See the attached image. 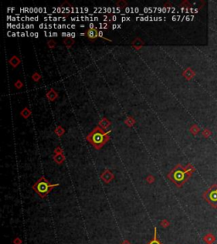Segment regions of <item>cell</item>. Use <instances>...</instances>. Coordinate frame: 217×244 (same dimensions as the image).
<instances>
[{
	"instance_id": "6da1fadb",
	"label": "cell",
	"mask_w": 217,
	"mask_h": 244,
	"mask_svg": "<svg viewBox=\"0 0 217 244\" xmlns=\"http://www.w3.org/2000/svg\"><path fill=\"white\" fill-rule=\"evenodd\" d=\"M195 172V168L191 164L183 167L182 165L178 164L171 169L170 173L167 175V178L173 182L178 188H182L183 185L188 181L193 174Z\"/></svg>"
},
{
	"instance_id": "7a4b0ae2",
	"label": "cell",
	"mask_w": 217,
	"mask_h": 244,
	"mask_svg": "<svg viewBox=\"0 0 217 244\" xmlns=\"http://www.w3.org/2000/svg\"><path fill=\"white\" fill-rule=\"evenodd\" d=\"M110 139V131L105 132L100 126L95 127L87 137V140L96 149H100Z\"/></svg>"
},
{
	"instance_id": "3957f363",
	"label": "cell",
	"mask_w": 217,
	"mask_h": 244,
	"mask_svg": "<svg viewBox=\"0 0 217 244\" xmlns=\"http://www.w3.org/2000/svg\"><path fill=\"white\" fill-rule=\"evenodd\" d=\"M59 183H56V184H50L49 181H47L46 178L44 176H42L39 178L37 181H36L35 183L32 186V189L34 190L38 196L41 198H45L47 197V195L49 194V193L51 192L53 189L56 187V186H59Z\"/></svg>"
},
{
	"instance_id": "277c9868",
	"label": "cell",
	"mask_w": 217,
	"mask_h": 244,
	"mask_svg": "<svg viewBox=\"0 0 217 244\" xmlns=\"http://www.w3.org/2000/svg\"><path fill=\"white\" fill-rule=\"evenodd\" d=\"M202 197L209 204L213 209H217V184L214 183L209 188L205 190L203 194Z\"/></svg>"
},
{
	"instance_id": "5b68a950",
	"label": "cell",
	"mask_w": 217,
	"mask_h": 244,
	"mask_svg": "<svg viewBox=\"0 0 217 244\" xmlns=\"http://www.w3.org/2000/svg\"><path fill=\"white\" fill-rule=\"evenodd\" d=\"M100 178L105 184H109L114 179V175L110 169H104L103 173L101 174Z\"/></svg>"
},
{
	"instance_id": "8992f818",
	"label": "cell",
	"mask_w": 217,
	"mask_h": 244,
	"mask_svg": "<svg viewBox=\"0 0 217 244\" xmlns=\"http://www.w3.org/2000/svg\"><path fill=\"white\" fill-rule=\"evenodd\" d=\"M215 240H216L215 236L212 232L206 233L205 235L203 236V241H204L206 244H214V242H215Z\"/></svg>"
},
{
	"instance_id": "52a82bcc",
	"label": "cell",
	"mask_w": 217,
	"mask_h": 244,
	"mask_svg": "<svg viewBox=\"0 0 217 244\" xmlns=\"http://www.w3.org/2000/svg\"><path fill=\"white\" fill-rule=\"evenodd\" d=\"M99 36V32L96 28H91L89 30H87V37H89L90 39H95Z\"/></svg>"
},
{
	"instance_id": "ba28073f",
	"label": "cell",
	"mask_w": 217,
	"mask_h": 244,
	"mask_svg": "<svg viewBox=\"0 0 217 244\" xmlns=\"http://www.w3.org/2000/svg\"><path fill=\"white\" fill-rule=\"evenodd\" d=\"M54 160L56 162V164L58 165H62L65 160V157L63 153H60V154H55L54 156Z\"/></svg>"
},
{
	"instance_id": "9c48e42d",
	"label": "cell",
	"mask_w": 217,
	"mask_h": 244,
	"mask_svg": "<svg viewBox=\"0 0 217 244\" xmlns=\"http://www.w3.org/2000/svg\"><path fill=\"white\" fill-rule=\"evenodd\" d=\"M147 244H162L161 242L158 238V236H157V227L156 226L154 227V236H153V238Z\"/></svg>"
},
{
	"instance_id": "30bf717a",
	"label": "cell",
	"mask_w": 217,
	"mask_h": 244,
	"mask_svg": "<svg viewBox=\"0 0 217 244\" xmlns=\"http://www.w3.org/2000/svg\"><path fill=\"white\" fill-rule=\"evenodd\" d=\"M47 98L48 99V100H50V101H54V100L58 98V93H57L56 91H54L53 88H51V89L47 92Z\"/></svg>"
},
{
	"instance_id": "8fae6325",
	"label": "cell",
	"mask_w": 217,
	"mask_h": 244,
	"mask_svg": "<svg viewBox=\"0 0 217 244\" xmlns=\"http://www.w3.org/2000/svg\"><path fill=\"white\" fill-rule=\"evenodd\" d=\"M143 44H144L143 41L140 39L139 37H137V38L132 42V46H133V47L136 48V49H140V48L142 47Z\"/></svg>"
},
{
	"instance_id": "7c38bea8",
	"label": "cell",
	"mask_w": 217,
	"mask_h": 244,
	"mask_svg": "<svg viewBox=\"0 0 217 244\" xmlns=\"http://www.w3.org/2000/svg\"><path fill=\"white\" fill-rule=\"evenodd\" d=\"M110 126V120H108L106 118L102 119L99 124V126H100L103 130H106Z\"/></svg>"
},
{
	"instance_id": "4fadbf2b",
	"label": "cell",
	"mask_w": 217,
	"mask_h": 244,
	"mask_svg": "<svg viewBox=\"0 0 217 244\" xmlns=\"http://www.w3.org/2000/svg\"><path fill=\"white\" fill-rule=\"evenodd\" d=\"M183 75H184L187 80H191V79L193 78L194 75H195V72L193 71L192 69L188 68V69H187V70L183 72Z\"/></svg>"
},
{
	"instance_id": "5bb4252c",
	"label": "cell",
	"mask_w": 217,
	"mask_h": 244,
	"mask_svg": "<svg viewBox=\"0 0 217 244\" xmlns=\"http://www.w3.org/2000/svg\"><path fill=\"white\" fill-rule=\"evenodd\" d=\"M20 63V59L17 57V56H12L11 58H10V59H9V64H11L12 66L14 67H17L18 66V64Z\"/></svg>"
},
{
	"instance_id": "9a60e30c",
	"label": "cell",
	"mask_w": 217,
	"mask_h": 244,
	"mask_svg": "<svg viewBox=\"0 0 217 244\" xmlns=\"http://www.w3.org/2000/svg\"><path fill=\"white\" fill-rule=\"evenodd\" d=\"M64 44L67 47H71L73 46V44H75V40L72 37H66L64 39Z\"/></svg>"
},
{
	"instance_id": "2e32d148",
	"label": "cell",
	"mask_w": 217,
	"mask_h": 244,
	"mask_svg": "<svg viewBox=\"0 0 217 244\" xmlns=\"http://www.w3.org/2000/svg\"><path fill=\"white\" fill-rule=\"evenodd\" d=\"M72 20H98L97 17H75L72 18Z\"/></svg>"
},
{
	"instance_id": "e0dca14e",
	"label": "cell",
	"mask_w": 217,
	"mask_h": 244,
	"mask_svg": "<svg viewBox=\"0 0 217 244\" xmlns=\"http://www.w3.org/2000/svg\"><path fill=\"white\" fill-rule=\"evenodd\" d=\"M20 114L22 115L23 118L27 119L31 115V110L29 109H27V108H24L23 110L20 112Z\"/></svg>"
},
{
	"instance_id": "ac0fdd59",
	"label": "cell",
	"mask_w": 217,
	"mask_h": 244,
	"mask_svg": "<svg viewBox=\"0 0 217 244\" xmlns=\"http://www.w3.org/2000/svg\"><path fill=\"white\" fill-rule=\"evenodd\" d=\"M159 225H160V226L161 227H163V228H168L169 226L170 225V222L168 220H166V219H164V220H162L160 222H159Z\"/></svg>"
},
{
	"instance_id": "d6986e66",
	"label": "cell",
	"mask_w": 217,
	"mask_h": 244,
	"mask_svg": "<svg viewBox=\"0 0 217 244\" xmlns=\"http://www.w3.org/2000/svg\"><path fill=\"white\" fill-rule=\"evenodd\" d=\"M116 5L118 8H124L127 5V2L125 0H120L118 2H116Z\"/></svg>"
},
{
	"instance_id": "ffe728a7",
	"label": "cell",
	"mask_w": 217,
	"mask_h": 244,
	"mask_svg": "<svg viewBox=\"0 0 217 244\" xmlns=\"http://www.w3.org/2000/svg\"><path fill=\"white\" fill-rule=\"evenodd\" d=\"M190 131H191V132L194 134V135H197L199 131H200V129L198 127V126H196V125H194V126L191 127V129H190Z\"/></svg>"
},
{
	"instance_id": "44dd1931",
	"label": "cell",
	"mask_w": 217,
	"mask_h": 244,
	"mask_svg": "<svg viewBox=\"0 0 217 244\" xmlns=\"http://www.w3.org/2000/svg\"><path fill=\"white\" fill-rule=\"evenodd\" d=\"M55 133L59 136V137H61L64 133H65V130L63 129V127L61 126H58L57 129L55 130Z\"/></svg>"
},
{
	"instance_id": "7402d4cb",
	"label": "cell",
	"mask_w": 217,
	"mask_h": 244,
	"mask_svg": "<svg viewBox=\"0 0 217 244\" xmlns=\"http://www.w3.org/2000/svg\"><path fill=\"white\" fill-rule=\"evenodd\" d=\"M154 181H155V178H154V176H152V175H149V176H147V178H146L147 183L152 184V183H154Z\"/></svg>"
},
{
	"instance_id": "603a6c76",
	"label": "cell",
	"mask_w": 217,
	"mask_h": 244,
	"mask_svg": "<svg viewBox=\"0 0 217 244\" xmlns=\"http://www.w3.org/2000/svg\"><path fill=\"white\" fill-rule=\"evenodd\" d=\"M32 78L34 82H39V80L41 79V75H39L37 72H35V73L32 75Z\"/></svg>"
},
{
	"instance_id": "cb8c5ba5",
	"label": "cell",
	"mask_w": 217,
	"mask_h": 244,
	"mask_svg": "<svg viewBox=\"0 0 217 244\" xmlns=\"http://www.w3.org/2000/svg\"><path fill=\"white\" fill-rule=\"evenodd\" d=\"M211 134H212V132H211V131H209V129H205V131H203V136H204L205 138H209V137L211 136Z\"/></svg>"
},
{
	"instance_id": "d4e9b609",
	"label": "cell",
	"mask_w": 217,
	"mask_h": 244,
	"mask_svg": "<svg viewBox=\"0 0 217 244\" xmlns=\"http://www.w3.org/2000/svg\"><path fill=\"white\" fill-rule=\"evenodd\" d=\"M55 45L56 43L54 40H49L47 42V46H48V47H50V48H54V47H55Z\"/></svg>"
},
{
	"instance_id": "484cf974",
	"label": "cell",
	"mask_w": 217,
	"mask_h": 244,
	"mask_svg": "<svg viewBox=\"0 0 217 244\" xmlns=\"http://www.w3.org/2000/svg\"><path fill=\"white\" fill-rule=\"evenodd\" d=\"M13 243L14 244H22V240L20 239V237L16 236V238L13 240Z\"/></svg>"
},
{
	"instance_id": "4316f807",
	"label": "cell",
	"mask_w": 217,
	"mask_h": 244,
	"mask_svg": "<svg viewBox=\"0 0 217 244\" xmlns=\"http://www.w3.org/2000/svg\"><path fill=\"white\" fill-rule=\"evenodd\" d=\"M15 87H16V88H18V89H20V87H23V83L21 82L20 80H18V81L15 83Z\"/></svg>"
},
{
	"instance_id": "83f0119b",
	"label": "cell",
	"mask_w": 217,
	"mask_h": 244,
	"mask_svg": "<svg viewBox=\"0 0 217 244\" xmlns=\"http://www.w3.org/2000/svg\"><path fill=\"white\" fill-rule=\"evenodd\" d=\"M60 153H63V150L60 147H57L55 149H54V154H60Z\"/></svg>"
},
{
	"instance_id": "f1b7e54d",
	"label": "cell",
	"mask_w": 217,
	"mask_h": 244,
	"mask_svg": "<svg viewBox=\"0 0 217 244\" xmlns=\"http://www.w3.org/2000/svg\"><path fill=\"white\" fill-rule=\"evenodd\" d=\"M121 244H131V242L129 240H124L121 242Z\"/></svg>"
},
{
	"instance_id": "f546056e",
	"label": "cell",
	"mask_w": 217,
	"mask_h": 244,
	"mask_svg": "<svg viewBox=\"0 0 217 244\" xmlns=\"http://www.w3.org/2000/svg\"><path fill=\"white\" fill-rule=\"evenodd\" d=\"M100 26H101L100 28H107L108 25L107 24H100Z\"/></svg>"
}]
</instances>
